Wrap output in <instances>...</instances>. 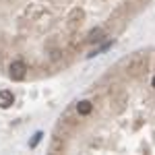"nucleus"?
I'll return each instance as SVG.
<instances>
[{
    "label": "nucleus",
    "instance_id": "nucleus-3",
    "mask_svg": "<svg viewBox=\"0 0 155 155\" xmlns=\"http://www.w3.org/2000/svg\"><path fill=\"white\" fill-rule=\"evenodd\" d=\"M12 101H15L12 91H8V89H2V91H0V106H2V107H8Z\"/></svg>",
    "mask_w": 155,
    "mask_h": 155
},
{
    "label": "nucleus",
    "instance_id": "nucleus-2",
    "mask_svg": "<svg viewBox=\"0 0 155 155\" xmlns=\"http://www.w3.org/2000/svg\"><path fill=\"white\" fill-rule=\"evenodd\" d=\"M93 104L91 101H87V99H81V101H77V106H74V114L79 116V118H85V116H89L91 112H93Z\"/></svg>",
    "mask_w": 155,
    "mask_h": 155
},
{
    "label": "nucleus",
    "instance_id": "nucleus-1",
    "mask_svg": "<svg viewBox=\"0 0 155 155\" xmlns=\"http://www.w3.org/2000/svg\"><path fill=\"white\" fill-rule=\"evenodd\" d=\"M27 71H29V66L25 60H12L11 66H8V74H11L12 81H23L27 77Z\"/></svg>",
    "mask_w": 155,
    "mask_h": 155
},
{
    "label": "nucleus",
    "instance_id": "nucleus-4",
    "mask_svg": "<svg viewBox=\"0 0 155 155\" xmlns=\"http://www.w3.org/2000/svg\"><path fill=\"white\" fill-rule=\"evenodd\" d=\"M151 87H153V89H155V74H153V77H151Z\"/></svg>",
    "mask_w": 155,
    "mask_h": 155
}]
</instances>
